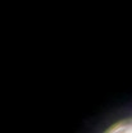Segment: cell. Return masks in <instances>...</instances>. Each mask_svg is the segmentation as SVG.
Here are the masks:
<instances>
[{
	"instance_id": "1",
	"label": "cell",
	"mask_w": 132,
	"mask_h": 133,
	"mask_svg": "<svg viewBox=\"0 0 132 133\" xmlns=\"http://www.w3.org/2000/svg\"><path fill=\"white\" fill-rule=\"evenodd\" d=\"M105 133H132V116L118 122L113 127L106 129Z\"/></svg>"
}]
</instances>
